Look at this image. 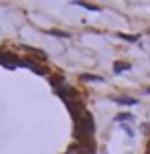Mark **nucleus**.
I'll return each mask as SVG.
<instances>
[{
  "instance_id": "10",
  "label": "nucleus",
  "mask_w": 150,
  "mask_h": 154,
  "mask_svg": "<svg viewBox=\"0 0 150 154\" xmlns=\"http://www.w3.org/2000/svg\"><path fill=\"white\" fill-rule=\"evenodd\" d=\"M142 132H144V134H150V124H144V126H142Z\"/></svg>"
},
{
  "instance_id": "7",
  "label": "nucleus",
  "mask_w": 150,
  "mask_h": 154,
  "mask_svg": "<svg viewBox=\"0 0 150 154\" xmlns=\"http://www.w3.org/2000/svg\"><path fill=\"white\" fill-rule=\"evenodd\" d=\"M77 6H81V8H85V10H91V12H99L102 8L99 6H95V4H89V2H75Z\"/></svg>"
},
{
  "instance_id": "8",
  "label": "nucleus",
  "mask_w": 150,
  "mask_h": 154,
  "mask_svg": "<svg viewBox=\"0 0 150 154\" xmlns=\"http://www.w3.org/2000/svg\"><path fill=\"white\" fill-rule=\"evenodd\" d=\"M118 37L124 38V41H132V43H136V41H138V37H136V35H122V32H120Z\"/></svg>"
},
{
  "instance_id": "11",
  "label": "nucleus",
  "mask_w": 150,
  "mask_h": 154,
  "mask_svg": "<svg viewBox=\"0 0 150 154\" xmlns=\"http://www.w3.org/2000/svg\"><path fill=\"white\" fill-rule=\"evenodd\" d=\"M4 63V51H0V65Z\"/></svg>"
},
{
  "instance_id": "3",
  "label": "nucleus",
  "mask_w": 150,
  "mask_h": 154,
  "mask_svg": "<svg viewBox=\"0 0 150 154\" xmlns=\"http://www.w3.org/2000/svg\"><path fill=\"white\" fill-rule=\"evenodd\" d=\"M112 100L116 103H122V106H134L136 103V97H128V95H114Z\"/></svg>"
},
{
  "instance_id": "2",
  "label": "nucleus",
  "mask_w": 150,
  "mask_h": 154,
  "mask_svg": "<svg viewBox=\"0 0 150 154\" xmlns=\"http://www.w3.org/2000/svg\"><path fill=\"white\" fill-rule=\"evenodd\" d=\"M18 67H26V69L35 71V73H37V75H49L47 67H41L39 63L31 61V59H23V61H20V65H18Z\"/></svg>"
},
{
  "instance_id": "12",
  "label": "nucleus",
  "mask_w": 150,
  "mask_h": 154,
  "mask_svg": "<svg viewBox=\"0 0 150 154\" xmlns=\"http://www.w3.org/2000/svg\"><path fill=\"white\" fill-rule=\"evenodd\" d=\"M146 93H150V87H148V89H146Z\"/></svg>"
},
{
  "instance_id": "4",
  "label": "nucleus",
  "mask_w": 150,
  "mask_h": 154,
  "mask_svg": "<svg viewBox=\"0 0 150 154\" xmlns=\"http://www.w3.org/2000/svg\"><path fill=\"white\" fill-rule=\"evenodd\" d=\"M81 81H87V83H102L103 77L102 75H91V73H83V75H81Z\"/></svg>"
},
{
  "instance_id": "9",
  "label": "nucleus",
  "mask_w": 150,
  "mask_h": 154,
  "mask_svg": "<svg viewBox=\"0 0 150 154\" xmlns=\"http://www.w3.org/2000/svg\"><path fill=\"white\" fill-rule=\"evenodd\" d=\"M120 126H122V130L126 132L128 136H130V138H132V136H134V130H132V128H130V126H128V124H120Z\"/></svg>"
},
{
  "instance_id": "1",
  "label": "nucleus",
  "mask_w": 150,
  "mask_h": 154,
  "mask_svg": "<svg viewBox=\"0 0 150 154\" xmlns=\"http://www.w3.org/2000/svg\"><path fill=\"white\" fill-rule=\"evenodd\" d=\"M95 132V126H93V118L89 112H83L81 118L75 122V136L77 140L83 144V142H91V136Z\"/></svg>"
},
{
  "instance_id": "6",
  "label": "nucleus",
  "mask_w": 150,
  "mask_h": 154,
  "mask_svg": "<svg viewBox=\"0 0 150 154\" xmlns=\"http://www.w3.org/2000/svg\"><path fill=\"white\" fill-rule=\"evenodd\" d=\"M116 122H134V116L128 114V112H122V114L116 116Z\"/></svg>"
},
{
  "instance_id": "5",
  "label": "nucleus",
  "mask_w": 150,
  "mask_h": 154,
  "mask_svg": "<svg viewBox=\"0 0 150 154\" xmlns=\"http://www.w3.org/2000/svg\"><path fill=\"white\" fill-rule=\"evenodd\" d=\"M132 67L130 63H124V61H118V63H114V73L116 75H120V73H124V71H128Z\"/></svg>"
}]
</instances>
